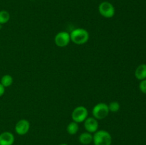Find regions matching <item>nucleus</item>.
I'll use <instances>...</instances> for the list:
<instances>
[{"label": "nucleus", "instance_id": "7", "mask_svg": "<svg viewBox=\"0 0 146 145\" xmlns=\"http://www.w3.org/2000/svg\"><path fill=\"white\" fill-rule=\"evenodd\" d=\"M30 129V123L27 119H22L17 122L15 125V132L19 135H25Z\"/></svg>", "mask_w": 146, "mask_h": 145}, {"label": "nucleus", "instance_id": "5", "mask_svg": "<svg viewBox=\"0 0 146 145\" xmlns=\"http://www.w3.org/2000/svg\"><path fill=\"white\" fill-rule=\"evenodd\" d=\"M98 11L105 18H112L115 15V8L109 1H103L98 6Z\"/></svg>", "mask_w": 146, "mask_h": 145}, {"label": "nucleus", "instance_id": "8", "mask_svg": "<svg viewBox=\"0 0 146 145\" xmlns=\"http://www.w3.org/2000/svg\"><path fill=\"white\" fill-rule=\"evenodd\" d=\"M84 128L86 132L89 133H95L98 129V119L92 117H87L84 121Z\"/></svg>", "mask_w": 146, "mask_h": 145}, {"label": "nucleus", "instance_id": "4", "mask_svg": "<svg viewBox=\"0 0 146 145\" xmlns=\"http://www.w3.org/2000/svg\"><path fill=\"white\" fill-rule=\"evenodd\" d=\"M88 116V111L84 106L76 107L71 113V118L74 122L81 123L84 122Z\"/></svg>", "mask_w": 146, "mask_h": 145}, {"label": "nucleus", "instance_id": "1", "mask_svg": "<svg viewBox=\"0 0 146 145\" xmlns=\"http://www.w3.org/2000/svg\"><path fill=\"white\" fill-rule=\"evenodd\" d=\"M70 38L71 41L76 45H83L89 39V33L84 28H78L71 31Z\"/></svg>", "mask_w": 146, "mask_h": 145}, {"label": "nucleus", "instance_id": "3", "mask_svg": "<svg viewBox=\"0 0 146 145\" xmlns=\"http://www.w3.org/2000/svg\"><path fill=\"white\" fill-rule=\"evenodd\" d=\"M109 112L108 105L104 102L96 104L92 109L93 116L96 119H104L108 116Z\"/></svg>", "mask_w": 146, "mask_h": 145}, {"label": "nucleus", "instance_id": "15", "mask_svg": "<svg viewBox=\"0 0 146 145\" xmlns=\"http://www.w3.org/2000/svg\"><path fill=\"white\" fill-rule=\"evenodd\" d=\"M109 112H117L120 109V104L118 102H111L109 105H108Z\"/></svg>", "mask_w": 146, "mask_h": 145}, {"label": "nucleus", "instance_id": "2", "mask_svg": "<svg viewBox=\"0 0 146 145\" xmlns=\"http://www.w3.org/2000/svg\"><path fill=\"white\" fill-rule=\"evenodd\" d=\"M93 142L94 145H111L112 136L107 131L98 130L93 135Z\"/></svg>", "mask_w": 146, "mask_h": 145}, {"label": "nucleus", "instance_id": "16", "mask_svg": "<svg viewBox=\"0 0 146 145\" xmlns=\"http://www.w3.org/2000/svg\"><path fill=\"white\" fill-rule=\"evenodd\" d=\"M139 89L143 93L146 95V79L143 80L139 84Z\"/></svg>", "mask_w": 146, "mask_h": 145}, {"label": "nucleus", "instance_id": "13", "mask_svg": "<svg viewBox=\"0 0 146 145\" xmlns=\"http://www.w3.org/2000/svg\"><path fill=\"white\" fill-rule=\"evenodd\" d=\"M0 83L4 87V88H8L11 86L13 83V78L10 75H4L1 77Z\"/></svg>", "mask_w": 146, "mask_h": 145}, {"label": "nucleus", "instance_id": "17", "mask_svg": "<svg viewBox=\"0 0 146 145\" xmlns=\"http://www.w3.org/2000/svg\"><path fill=\"white\" fill-rule=\"evenodd\" d=\"M4 92H5V88L0 83V97H1L4 95Z\"/></svg>", "mask_w": 146, "mask_h": 145}, {"label": "nucleus", "instance_id": "6", "mask_svg": "<svg viewBox=\"0 0 146 145\" xmlns=\"http://www.w3.org/2000/svg\"><path fill=\"white\" fill-rule=\"evenodd\" d=\"M70 41H71L70 34L66 31H60L54 38V42L56 45L61 48L68 45Z\"/></svg>", "mask_w": 146, "mask_h": 145}, {"label": "nucleus", "instance_id": "12", "mask_svg": "<svg viewBox=\"0 0 146 145\" xmlns=\"http://www.w3.org/2000/svg\"><path fill=\"white\" fill-rule=\"evenodd\" d=\"M78 129H79L78 123H77V122H74V121L70 122L66 127L67 132L71 135L76 134L78 132Z\"/></svg>", "mask_w": 146, "mask_h": 145}, {"label": "nucleus", "instance_id": "14", "mask_svg": "<svg viewBox=\"0 0 146 145\" xmlns=\"http://www.w3.org/2000/svg\"><path fill=\"white\" fill-rule=\"evenodd\" d=\"M10 19V14L6 10L0 11V25L7 24Z\"/></svg>", "mask_w": 146, "mask_h": 145}, {"label": "nucleus", "instance_id": "9", "mask_svg": "<svg viewBox=\"0 0 146 145\" xmlns=\"http://www.w3.org/2000/svg\"><path fill=\"white\" fill-rule=\"evenodd\" d=\"M14 134L9 132H4L0 134V145H13L14 143Z\"/></svg>", "mask_w": 146, "mask_h": 145}, {"label": "nucleus", "instance_id": "18", "mask_svg": "<svg viewBox=\"0 0 146 145\" xmlns=\"http://www.w3.org/2000/svg\"><path fill=\"white\" fill-rule=\"evenodd\" d=\"M58 145H68V144H67L63 143V144H58Z\"/></svg>", "mask_w": 146, "mask_h": 145}, {"label": "nucleus", "instance_id": "11", "mask_svg": "<svg viewBox=\"0 0 146 145\" xmlns=\"http://www.w3.org/2000/svg\"><path fill=\"white\" fill-rule=\"evenodd\" d=\"M78 140L80 143L84 145L90 144L91 142H93V134L88 132H83L79 135Z\"/></svg>", "mask_w": 146, "mask_h": 145}, {"label": "nucleus", "instance_id": "19", "mask_svg": "<svg viewBox=\"0 0 146 145\" xmlns=\"http://www.w3.org/2000/svg\"><path fill=\"white\" fill-rule=\"evenodd\" d=\"M0 28H1V25H0Z\"/></svg>", "mask_w": 146, "mask_h": 145}, {"label": "nucleus", "instance_id": "10", "mask_svg": "<svg viewBox=\"0 0 146 145\" xmlns=\"http://www.w3.org/2000/svg\"><path fill=\"white\" fill-rule=\"evenodd\" d=\"M135 76L139 80L146 79V64H141L135 71Z\"/></svg>", "mask_w": 146, "mask_h": 145}, {"label": "nucleus", "instance_id": "20", "mask_svg": "<svg viewBox=\"0 0 146 145\" xmlns=\"http://www.w3.org/2000/svg\"><path fill=\"white\" fill-rule=\"evenodd\" d=\"M33 1H34V0H33Z\"/></svg>", "mask_w": 146, "mask_h": 145}]
</instances>
